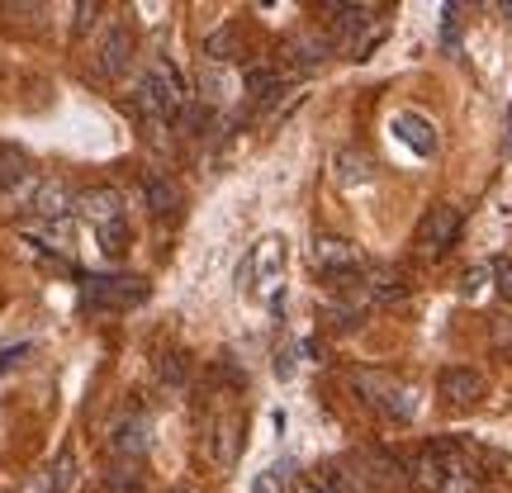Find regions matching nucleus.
Instances as JSON below:
<instances>
[{
	"label": "nucleus",
	"mask_w": 512,
	"mask_h": 493,
	"mask_svg": "<svg viewBox=\"0 0 512 493\" xmlns=\"http://www.w3.org/2000/svg\"><path fill=\"white\" fill-rule=\"evenodd\" d=\"M190 105L185 100V81L166 62H157V67H147L143 81H138V110H143L147 124H171V119H181V110Z\"/></svg>",
	"instance_id": "f257e3e1"
},
{
	"label": "nucleus",
	"mask_w": 512,
	"mask_h": 493,
	"mask_svg": "<svg viewBox=\"0 0 512 493\" xmlns=\"http://www.w3.org/2000/svg\"><path fill=\"white\" fill-rule=\"evenodd\" d=\"M351 389H356L375 413H384L389 422L418 418V394H413L408 384H399L394 375H384V370H356V375H351Z\"/></svg>",
	"instance_id": "f03ea898"
},
{
	"label": "nucleus",
	"mask_w": 512,
	"mask_h": 493,
	"mask_svg": "<svg viewBox=\"0 0 512 493\" xmlns=\"http://www.w3.org/2000/svg\"><path fill=\"white\" fill-rule=\"evenodd\" d=\"M147 299V280L138 275H86V304L91 309H110V313H124V309H138Z\"/></svg>",
	"instance_id": "7ed1b4c3"
},
{
	"label": "nucleus",
	"mask_w": 512,
	"mask_h": 493,
	"mask_svg": "<svg viewBox=\"0 0 512 493\" xmlns=\"http://www.w3.org/2000/svg\"><path fill=\"white\" fill-rule=\"evenodd\" d=\"M309 256H313V271L323 275V280H347V275H361V252H356L347 238H318Z\"/></svg>",
	"instance_id": "20e7f679"
},
{
	"label": "nucleus",
	"mask_w": 512,
	"mask_h": 493,
	"mask_svg": "<svg viewBox=\"0 0 512 493\" xmlns=\"http://www.w3.org/2000/svg\"><path fill=\"white\" fill-rule=\"evenodd\" d=\"M456 233H460V209L456 204H432L418 223V247L427 256H441L451 242H456Z\"/></svg>",
	"instance_id": "39448f33"
},
{
	"label": "nucleus",
	"mask_w": 512,
	"mask_h": 493,
	"mask_svg": "<svg viewBox=\"0 0 512 493\" xmlns=\"http://www.w3.org/2000/svg\"><path fill=\"white\" fill-rule=\"evenodd\" d=\"M133 53H138V38H133V29H128V24H110V29H105V38H100L95 67H100V76H105V81H114V76L128 72Z\"/></svg>",
	"instance_id": "423d86ee"
},
{
	"label": "nucleus",
	"mask_w": 512,
	"mask_h": 493,
	"mask_svg": "<svg viewBox=\"0 0 512 493\" xmlns=\"http://www.w3.org/2000/svg\"><path fill=\"white\" fill-rule=\"evenodd\" d=\"M252 266H256V294L271 304V309H280V266H285V242L280 238H261V247L252 252Z\"/></svg>",
	"instance_id": "0eeeda50"
},
{
	"label": "nucleus",
	"mask_w": 512,
	"mask_h": 493,
	"mask_svg": "<svg viewBox=\"0 0 512 493\" xmlns=\"http://www.w3.org/2000/svg\"><path fill=\"white\" fill-rule=\"evenodd\" d=\"M242 413H219V422L209 427V456H214V465H223V470H233L242 456Z\"/></svg>",
	"instance_id": "6e6552de"
},
{
	"label": "nucleus",
	"mask_w": 512,
	"mask_h": 493,
	"mask_svg": "<svg viewBox=\"0 0 512 493\" xmlns=\"http://www.w3.org/2000/svg\"><path fill=\"white\" fill-rule=\"evenodd\" d=\"M147 446H152V422H147V418H124V422H114V432H110V456H114V460L133 465V460L147 456Z\"/></svg>",
	"instance_id": "1a4fd4ad"
},
{
	"label": "nucleus",
	"mask_w": 512,
	"mask_h": 493,
	"mask_svg": "<svg viewBox=\"0 0 512 493\" xmlns=\"http://www.w3.org/2000/svg\"><path fill=\"white\" fill-rule=\"evenodd\" d=\"M72 209L86 223H95V228H105V223L124 219V200H119V190H114V185H91V190H81Z\"/></svg>",
	"instance_id": "9d476101"
},
{
	"label": "nucleus",
	"mask_w": 512,
	"mask_h": 493,
	"mask_svg": "<svg viewBox=\"0 0 512 493\" xmlns=\"http://www.w3.org/2000/svg\"><path fill=\"white\" fill-rule=\"evenodd\" d=\"M437 394L446 403H479L484 399V375L470 366H446L437 375Z\"/></svg>",
	"instance_id": "9b49d317"
},
{
	"label": "nucleus",
	"mask_w": 512,
	"mask_h": 493,
	"mask_svg": "<svg viewBox=\"0 0 512 493\" xmlns=\"http://www.w3.org/2000/svg\"><path fill=\"white\" fill-rule=\"evenodd\" d=\"M408 479H413L418 489H427V493H441V489H446L451 470H446V451H441V441L422 446L418 456H413V465H408Z\"/></svg>",
	"instance_id": "f8f14e48"
},
{
	"label": "nucleus",
	"mask_w": 512,
	"mask_h": 493,
	"mask_svg": "<svg viewBox=\"0 0 512 493\" xmlns=\"http://www.w3.org/2000/svg\"><path fill=\"white\" fill-rule=\"evenodd\" d=\"M72 204H76V195L67 190V181H38V195H34V204H29V214H34L38 223H62Z\"/></svg>",
	"instance_id": "ddd939ff"
},
{
	"label": "nucleus",
	"mask_w": 512,
	"mask_h": 493,
	"mask_svg": "<svg viewBox=\"0 0 512 493\" xmlns=\"http://www.w3.org/2000/svg\"><path fill=\"white\" fill-rule=\"evenodd\" d=\"M394 133H399V143L413 147L418 157H432V152H437V128H432V119H422L418 110L394 114Z\"/></svg>",
	"instance_id": "4468645a"
},
{
	"label": "nucleus",
	"mask_w": 512,
	"mask_h": 493,
	"mask_svg": "<svg viewBox=\"0 0 512 493\" xmlns=\"http://www.w3.org/2000/svg\"><path fill=\"white\" fill-rule=\"evenodd\" d=\"M332 176H337V185H366L370 176H375V162H370L361 147H347V152H337L332 157Z\"/></svg>",
	"instance_id": "2eb2a0df"
},
{
	"label": "nucleus",
	"mask_w": 512,
	"mask_h": 493,
	"mask_svg": "<svg viewBox=\"0 0 512 493\" xmlns=\"http://www.w3.org/2000/svg\"><path fill=\"white\" fill-rule=\"evenodd\" d=\"M143 204L157 214V219H171V214L181 209V190L166 181V176H147L143 181Z\"/></svg>",
	"instance_id": "dca6fc26"
},
{
	"label": "nucleus",
	"mask_w": 512,
	"mask_h": 493,
	"mask_svg": "<svg viewBox=\"0 0 512 493\" xmlns=\"http://www.w3.org/2000/svg\"><path fill=\"white\" fill-rule=\"evenodd\" d=\"M29 176H34V171H29V157H24L19 147L0 143V200H5L10 190H19Z\"/></svg>",
	"instance_id": "f3484780"
},
{
	"label": "nucleus",
	"mask_w": 512,
	"mask_h": 493,
	"mask_svg": "<svg viewBox=\"0 0 512 493\" xmlns=\"http://www.w3.org/2000/svg\"><path fill=\"white\" fill-rule=\"evenodd\" d=\"M366 299H375V304H399V299H408V280L394 271H366Z\"/></svg>",
	"instance_id": "a211bd4d"
},
{
	"label": "nucleus",
	"mask_w": 512,
	"mask_h": 493,
	"mask_svg": "<svg viewBox=\"0 0 512 493\" xmlns=\"http://www.w3.org/2000/svg\"><path fill=\"white\" fill-rule=\"evenodd\" d=\"M294 479H299V465L294 460H275L252 479V493H294Z\"/></svg>",
	"instance_id": "6ab92c4d"
},
{
	"label": "nucleus",
	"mask_w": 512,
	"mask_h": 493,
	"mask_svg": "<svg viewBox=\"0 0 512 493\" xmlns=\"http://www.w3.org/2000/svg\"><path fill=\"white\" fill-rule=\"evenodd\" d=\"M242 81H247V95H252L256 105H271L275 95L285 91V76L275 72V67H247Z\"/></svg>",
	"instance_id": "aec40b11"
},
{
	"label": "nucleus",
	"mask_w": 512,
	"mask_h": 493,
	"mask_svg": "<svg viewBox=\"0 0 512 493\" xmlns=\"http://www.w3.org/2000/svg\"><path fill=\"white\" fill-rule=\"evenodd\" d=\"M318 489L323 493H366V484H361V475L347 470V465H323V470H318Z\"/></svg>",
	"instance_id": "412c9836"
},
{
	"label": "nucleus",
	"mask_w": 512,
	"mask_h": 493,
	"mask_svg": "<svg viewBox=\"0 0 512 493\" xmlns=\"http://www.w3.org/2000/svg\"><path fill=\"white\" fill-rule=\"evenodd\" d=\"M233 57H238V34H233L228 24L204 38V62H209V67H214V62H233Z\"/></svg>",
	"instance_id": "4be33fe9"
},
{
	"label": "nucleus",
	"mask_w": 512,
	"mask_h": 493,
	"mask_svg": "<svg viewBox=\"0 0 512 493\" xmlns=\"http://www.w3.org/2000/svg\"><path fill=\"white\" fill-rule=\"evenodd\" d=\"M76 451H57L53 475H48V493H72L76 489Z\"/></svg>",
	"instance_id": "5701e85b"
},
{
	"label": "nucleus",
	"mask_w": 512,
	"mask_h": 493,
	"mask_svg": "<svg viewBox=\"0 0 512 493\" xmlns=\"http://www.w3.org/2000/svg\"><path fill=\"white\" fill-rule=\"evenodd\" d=\"M157 370H162V384H166V389H181V384L190 380V356H185V351H166Z\"/></svg>",
	"instance_id": "b1692460"
},
{
	"label": "nucleus",
	"mask_w": 512,
	"mask_h": 493,
	"mask_svg": "<svg viewBox=\"0 0 512 493\" xmlns=\"http://www.w3.org/2000/svg\"><path fill=\"white\" fill-rule=\"evenodd\" d=\"M95 238H100V252L124 256V252H128V223H124V219L105 223V228H95Z\"/></svg>",
	"instance_id": "393cba45"
},
{
	"label": "nucleus",
	"mask_w": 512,
	"mask_h": 493,
	"mask_svg": "<svg viewBox=\"0 0 512 493\" xmlns=\"http://www.w3.org/2000/svg\"><path fill=\"white\" fill-rule=\"evenodd\" d=\"M100 493H147V484H143V475H133L128 465H119V470L105 479V489Z\"/></svg>",
	"instance_id": "a878e982"
},
{
	"label": "nucleus",
	"mask_w": 512,
	"mask_h": 493,
	"mask_svg": "<svg viewBox=\"0 0 512 493\" xmlns=\"http://www.w3.org/2000/svg\"><path fill=\"white\" fill-rule=\"evenodd\" d=\"M72 15H76V19H72V34H91V24L100 19V5H95V0H81Z\"/></svg>",
	"instance_id": "bb28decb"
},
{
	"label": "nucleus",
	"mask_w": 512,
	"mask_h": 493,
	"mask_svg": "<svg viewBox=\"0 0 512 493\" xmlns=\"http://www.w3.org/2000/svg\"><path fill=\"white\" fill-rule=\"evenodd\" d=\"M489 271H494V280H498V294H503V299L512 304V261H508V256H498Z\"/></svg>",
	"instance_id": "cd10ccee"
},
{
	"label": "nucleus",
	"mask_w": 512,
	"mask_h": 493,
	"mask_svg": "<svg viewBox=\"0 0 512 493\" xmlns=\"http://www.w3.org/2000/svg\"><path fill=\"white\" fill-rule=\"evenodd\" d=\"M489 280H494V271H489V266H475V271H465V285H460V290H465L470 299H475V294L484 290Z\"/></svg>",
	"instance_id": "c85d7f7f"
},
{
	"label": "nucleus",
	"mask_w": 512,
	"mask_h": 493,
	"mask_svg": "<svg viewBox=\"0 0 512 493\" xmlns=\"http://www.w3.org/2000/svg\"><path fill=\"white\" fill-rule=\"evenodd\" d=\"M0 15L5 19H34V15H43V5H15V0H5V5H0Z\"/></svg>",
	"instance_id": "c756f323"
},
{
	"label": "nucleus",
	"mask_w": 512,
	"mask_h": 493,
	"mask_svg": "<svg viewBox=\"0 0 512 493\" xmlns=\"http://www.w3.org/2000/svg\"><path fill=\"white\" fill-rule=\"evenodd\" d=\"M494 347L498 351H512V318H498V323H494Z\"/></svg>",
	"instance_id": "7c9ffc66"
},
{
	"label": "nucleus",
	"mask_w": 512,
	"mask_h": 493,
	"mask_svg": "<svg viewBox=\"0 0 512 493\" xmlns=\"http://www.w3.org/2000/svg\"><path fill=\"white\" fill-rule=\"evenodd\" d=\"M503 152L512 157V110H508V147H503Z\"/></svg>",
	"instance_id": "2f4dec72"
},
{
	"label": "nucleus",
	"mask_w": 512,
	"mask_h": 493,
	"mask_svg": "<svg viewBox=\"0 0 512 493\" xmlns=\"http://www.w3.org/2000/svg\"><path fill=\"white\" fill-rule=\"evenodd\" d=\"M171 493H200V489H171Z\"/></svg>",
	"instance_id": "473e14b6"
}]
</instances>
